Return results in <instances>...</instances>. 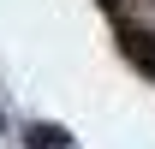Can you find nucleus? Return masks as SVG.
<instances>
[{
  "label": "nucleus",
  "instance_id": "1",
  "mask_svg": "<svg viewBox=\"0 0 155 149\" xmlns=\"http://www.w3.org/2000/svg\"><path fill=\"white\" fill-rule=\"evenodd\" d=\"M30 149H78V143L60 125H42V119H36V125H30Z\"/></svg>",
  "mask_w": 155,
  "mask_h": 149
}]
</instances>
